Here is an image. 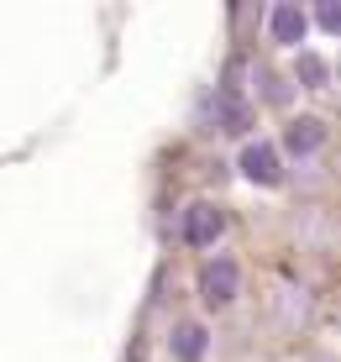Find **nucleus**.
<instances>
[{"label": "nucleus", "mask_w": 341, "mask_h": 362, "mask_svg": "<svg viewBox=\"0 0 341 362\" xmlns=\"http://www.w3.org/2000/svg\"><path fill=\"white\" fill-rule=\"evenodd\" d=\"M221 231H226V216H221L216 205H205V199H200V205L184 210V242H189V247H216Z\"/></svg>", "instance_id": "1"}, {"label": "nucleus", "mask_w": 341, "mask_h": 362, "mask_svg": "<svg viewBox=\"0 0 341 362\" xmlns=\"http://www.w3.org/2000/svg\"><path fill=\"white\" fill-rule=\"evenodd\" d=\"M236 279H242V273H236V263L231 257H216V263H210L205 273H200V289H205V305H231L236 299Z\"/></svg>", "instance_id": "2"}, {"label": "nucleus", "mask_w": 341, "mask_h": 362, "mask_svg": "<svg viewBox=\"0 0 341 362\" xmlns=\"http://www.w3.org/2000/svg\"><path fill=\"white\" fill-rule=\"evenodd\" d=\"M242 173L252 184H279V158H273V147L268 142L247 147V153H242Z\"/></svg>", "instance_id": "3"}, {"label": "nucleus", "mask_w": 341, "mask_h": 362, "mask_svg": "<svg viewBox=\"0 0 341 362\" xmlns=\"http://www.w3.org/2000/svg\"><path fill=\"white\" fill-rule=\"evenodd\" d=\"M216 116H221V132L252 127V110H247V100H236V90H216Z\"/></svg>", "instance_id": "4"}, {"label": "nucleus", "mask_w": 341, "mask_h": 362, "mask_svg": "<svg viewBox=\"0 0 341 362\" xmlns=\"http://www.w3.org/2000/svg\"><path fill=\"white\" fill-rule=\"evenodd\" d=\"M320 142H325V127H320V121H294V127H289V153L310 158Z\"/></svg>", "instance_id": "5"}, {"label": "nucleus", "mask_w": 341, "mask_h": 362, "mask_svg": "<svg viewBox=\"0 0 341 362\" xmlns=\"http://www.w3.org/2000/svg\"><path fill=\"white\" fill-rule=\"evenodd\" d=\"M273 37H279V42H299V37H305V11L279 6L273 11Z\"/></svg>", "instance_id": "6"}, {"label": "nucleus", "mask_w": 341, "mask_h": 362, "mask_svg": "<svg viewBox=\"0 0 341 362\" xmlns=\"http://www.w3.org/2000/svg\"><path fill=\"white\" fill-rule=\"evenodd\" d=\"M173 352H179V362H200V357H205V331H200V326H179Z\"/></svg>", "instance_id": "7"}, {"label": "nucleus", "mask_w": 341, "mask_h": 362, "mask_svg": "<svg viewBox=\"0 0 341 362\" xmlns=\"http://www.w3.org/2000/svg\"><path fill=\"white\" fill-rule=\"evenodd\" d=\"M299 74L310 79V90H320V84H325V64H320L315 53H305V58H299Z\"/></svg>", "instance_id": "8"}]
</instances>
